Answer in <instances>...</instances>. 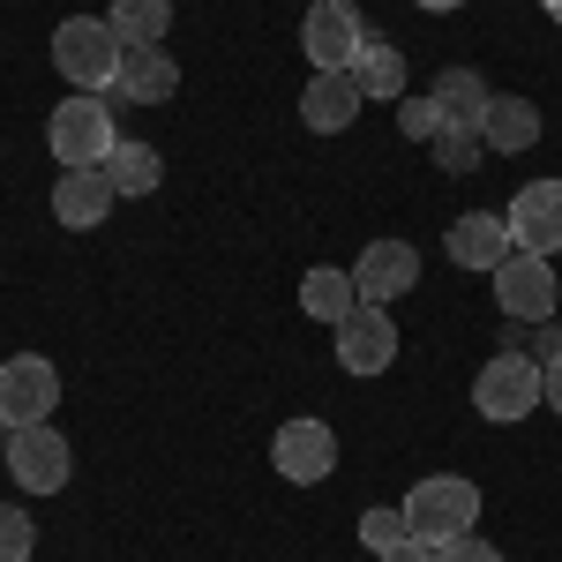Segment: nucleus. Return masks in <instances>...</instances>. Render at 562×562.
Here are the masks:
<instances>
[{"instance_id": "1", "label": "nucleus", "mask_w": 562, "mask_h": 562, "mask_svg": "<svg viewBox=\"0 0 562 562\" xmlns=\"http://www.w3.org/2000/svg\"><path fill=\"white\" fill-rule=\"evenodd\" d=\"M121 53H128V45L113 38L105 15H68V23L53 31V68H60L68 90H113L121 83Z\"/></svg>"}, {"instance_id": "2", "label": "nucleus", "mask_w": 562, "mask_h": 562, "mask_svg": "<svg viewBox=\"0 0 562 562\" xmlns=\"http://www.w3.org/2000/svg\"><path fill=\"white\" fill-rule=\"evenodd\" d=\"M113 98H98V90H68V105H53V121H45V150L60 158V173L68 166H105L113 158Z\"/></svg>"}, {"instance_id": "3", "label": "nucleus", "mask_w": 562, "mask_h": 562, "mask_svg": "<svg viewBox=\"0 0 562 562\" xmlns=\"http://www.w3.org/2000/svg\"><path fill=\"white\" fill-rule=\"evenodd\" d=\"M397 510H405V532H413V540L442 548V540L473 532V518H480V487H473V480H458V473H435V480H420V487H413Z\"/></svg>"}, {"instance_id": "4", "label": "nucleus", "mask_w": 562, "mask_h": 562, "mask_svg": "<svg viewBox=\"0 0 562 562\" xmlns=\"http://www.w3.org/2000/svg\"><path fill=\"white\" fill-rule=\"evenodd\" d=\"M540 383H548V368H540L532 352H495V360L473 375V413L510 428V420H525V413H540Z\"/></svg>"}, {"instance_id": "5", "label": "nucleus", "mask_w": 562, "mask_h": 562, "mask_svg": "<svg viewBox=\"0 0 562 562\" xmlns=\"http://www.w3.org/2000/svg\"><path fill=\"white\" fill-rule=\"evenodd\" d=\"M0 458H8V473H15L23 495H60L68 473H76V450H68V435L53 428V420H38V428H8Z\"/></svg>"}, {"instance_id": "6", "label": "nucleus", "mask_w": 562, "mask_h": 562, "mask_svg": "<svg viewBox=\"0 0 562 562\" xmlns=\"http://www.w3.org/2000/svg\"><path fill=\"white\" fill-rule=\"evenodd\" d=\"M487 278H495V307H503L510 323H548V315L562 307V285H555V262H548V256L510 248Z\"/></svg>"}, {"instance_id": "7", "label": "nucleus", "mask_w": 562, "mask_h": 562, "mask_svg": "<svg viewBox=\"0 0 562 562\" xmlns=\"http://www.w3.org/2000/svg\"><path fill=\"white\" fill-rule=\"evenodd\" d=\"M53 405H60V368L45 352L0 360V420L8 428H38V420H53Z\"/></svg>"}, {"instance_id": "8", "label": "nucleus", "mask_w": 562, "mask_h": 562, "mask_svg": "<svg viewBox=\"0 0 562 562\" xmlns=\"http://www.w3.org/2000/svg\"><path fill=\"white\" fill-rule=\"evenodd\" d=\"M270 465L293 480V487H323V480L338 473V435H330V420H315V413L285 420V428L270 435Z\"/></svg>"}, {"instance_id": "9", "label": "nucleus", "mask_w": 562, "mask_h": 562, "mask_svg": "<svg viewBox=\"0 0 562 562\" xmlns=\"http://www.w3.org/2000/svg\"><path fill=\"white\" fill-rule=\"evenodd\" d=\"M360 45H368V23H360V8L352 0H315L301 23V53L315 68H352L360 60Z\"/></svg>"}, {"instance_id": "10", "label": "nucleus", "mask_w": 562, "mask_h": 562, "mask_svg": "<svg viewBox=\"0 0 562 562\" xmlns=\"http://www.w3.org/2000/svg\"><path fill=\"white\" fill-rule=\"evenodd\" d=\"M503 217H510V240H518L525 256L555 262V248H562V180H525Z\"/></svg>"}, {"instance_id": "11", "label": "nucleus", "mask_w": 562, "mask_h": 562, "mask_svg": "<svg viewBox=\"0 0 562 562\" xmlns=\"http://www.w3.org/2000/svg\"><path fill=\"white\" fill-rule=\"evenodd\" d=\"M352 285H360L368 307H390L397 293L420 285V248H413V240H368L360 262H352Z\"/></svg>"}, {"instance_id": "12", "label": "nucleus", "mask_w": 562, "mask_h": 562, "mask_svg": "<svg viewBox=\"0 0 562 562\" xmlns=\"http://www.w3.org/2000/svg\"><path fill=\"white\" fill-rule=\"evenodd\" d=\"M390 360H397V323H390V307H352L346 323H338V368L346 375H383Z\"/></svg>"}, {"instance_id": "13", "label": "nucleus", "mask_w": 562, "mask_h": 562, "mask_svg": "<svg viewBox=\"0 0 562 562\" xmlns=\"http://www.w3.org/2000/svg\"><path fill=\"white\" fill-rule=\"evenodd\" d=\"M360 105H368V90L352 83V68H315V83L301 90V121L315 135H346L360 121Z\"/></svg>"}, {"instance_id": "14", "label": "nucleus", "mask_w": 562, "mask_h": 562, "mask_svg": "<svg viewBox=\"0 0 562 562\" xmlns=\"http://www.w3.org/2000/svg\"><path fill=\"white\" fill-rule=\"evenodd\" d=\"M510 248H518V240H510V217L503 211H465L442 233V256L458 262V270H495Z\"/></svg>"}, {"instance_id": "15", "label": "nucleus", "mask_w": 562, "mask_h": 562, "mask_svg": "<svg viewBox=\"0 0 562 562\" xmlns=\"http://www.w3.org/2000/svg\"><path fill=\"white\" fill-rule=\"evenodd\" d=\"M180 90V60L166 45H128L121 53V83H113V105H166Z\"/></svg>"}, {"instance_id": "16", "label": "nucleus", "mask_w": 562, "mask_h": 562, "mask_svg": "<svg viewBox=\"0 0 562 562\" xmlns=\"http://www.w3.org/2000/svg\"><path fill=\"white\" fill-rule=\"evenodd\" d=\"M121 195H113V180H105V166H68V173L53 180V217L68 225V233H90V225H105V211H113Z\"/></svg>"}, {"instance_id": "17", "label": "nucleus", "mask_w": 562, "mask_h": 562, "mask_svg": "<svg viewBox=\"0 0 562 562\" xmlns=\"http://www.w3.org/2000/svg\"><path fill=\"white\" fill-rule=\"evenodd\" d=\"M428 98L442 105V128H480V121H487V98H495V90H487V76H480V68H442Z\"/></svg>"}, {"instance_id": "18", "label": "nucleus", "mask_w": 562, "mask_h": 562, "mask_svg": "<svg viewBox=\"0 0 562 562\" xmlns=\"http://www.w3.org/2000/svg\"><path fill=\"white\" fill-rule=\"evenodd\" d=\"M480 135H487V150H503V158H510V150H532V143H540V105H532V98H503V90H495V98H487Z\"/></svg>"}, {"instance_id": "19", "label": "nucleus", "mask_w": 562, "mask_h": 562, "mask_svg": "<svg viewBox=\"0 0 562 562\" xmlns=\"http://www.w3.org/2000/svg\"><path fill=\"white\" fill-rule=\"evenodd\" d=\"M301 307L315 315V323H330V330H338L352 307H360V285H352V270H330V262H315V270L301 278Z\"/></svg>"}, {"instance_id": "20", "label": "nucleus", "mask_w": 562, "mask_h": 562, "mask_svg": "<svg viewBox=\"0 0 562 562\" xmlns=\"http://www.w3.org/2000/svg\"><path fill=\"white\" fill-rule=\"evenodd\" d=\"M352 83L368 90V98H383V105H397V98H405V53H397L390 38H375V31H368L360 60H352Z\"/></svg>"}, {"instance_id": "21", "label": "nucleus", "mask_w": 562, "mask_h": 562, "mask_svg": "<svg viewBox=\"0 0 562 562\" xmlns=\"http://www.w3.org/2000/svg\"><path fill=\"white\" fill-rule=\"evenodd\" d=\"M113 38L121 45H166V31H173V0H113Z\"/></svg>"}, {"instance_id": "22", "label": "nucleus", "mask_w": 562, "mask_h": 562, "mask_svg": "<svg viewBox=\"0 0 562 562\" xmlns=\"http://www.w3.org/2000/svg\"><path fill=\"white\" fill-rule=\"evenodd\" d=\"M105 180H113V195H150V188L166 180V158H158L150 143H113V158H105Z\"/></svg>"}, {"instance_id": "23", "label": "nucleus", "mask_w": 562, "mask_h": 562, "mask_svg": "<svg viewBox=\"0 0 562 562\" xmlns=\"http://www.w3.org/2000/svg\"><path fill=\"white\" fill-rule=\"evenodd\" d=\"M480 158H487V135L480 128H442L435 135V166H442V173H480Z\"/></svg>"}, {"instance_id": "24", "label": "nucleus", "mask_w": 562, "mask_h": 562, "mask_svg": "<svg viewBox=\"0 0 562 562\" xmlns=\"http://www.w3.org/2000/svg\"><path fill=\"white\" fill-rule=\"evenodd\" d=\"M31 548H38L31 510H23V503H0V562H31Z\"/></svg>"}, {"instance_id": "25", "label": "nucleus", "mask_w": 562, "mask_h": 562, "mask_svg": "<svg viewBox=\"0 0 562 562\" xmlns=\"http://www.w3.org/2000/svg\"><path fill=\"white\" fill-rule=\"evenodd\" d=\"M397 128L413 135V143H435L442 135V105L435 98H397Z\"/></svg>"}, {"instance_id": "26", "label": "nucleus", "mask_w": 562, "mask_h": 562, "mask_svg": "<svg viewBox=\"0 0 562 562\" xmlns=\"http://www.w3.org/2000/svg\"><path fill=\"white\" fill-rule=\"evenodd\" d=\"M360 540L383 555V548H397L405 540V510H360Z\"/></svg>"}, {"instance_id": "27", "label": "nucleus", "mask_w": 562, "mask_h": 562, "mask_svg": "<svg viewBox=\"0 0 562 562\" xmlns=\"http://www.w3.org/2000/svg\"><path fill=\"white\" fill-rule=\"evenodd\" d=\"M435 562H503V548H495V540H480V532H458V540H442V548H435Z\"/></svg>"}, {"instance_id": "28", "label": "nucleus", "mask_w": 562, "mask_h": 562, "mask_svg": "<svg viewBox=\"0 0 562 562\" xmlns=\"http://www.w3.org/2000/svg\"><path fill=\"white\" fill-rule=\"evenodd\" d=\"M518 352H532L540 368H548V360H562V330H555V315H548V323H532V338H525Z\"/></svg>"}, {"instance_id": "29", "label": "nucleus", "mask_w": 562, "mask_h": 562, "mask_svg": "<svg viewBox=\"0 0 562 562\" xmlns=\"http://www.w3.org/2000/svg\"><path fill=\"white\" fill-rule=\"evenodd\" d=\"M375 562H435V548H428V540H413V532H405V540H397V548H383Z\"/></svg>"}, {"instance_id": "30", "label": "nucleus", "mask_w": 562, "mask_h": 562, "mask_svg": "<svg viewBox=\"0 0 562 562\" xmlns=\"http://www.w3.org/2000/svg\"><path fill=\"white\" fill-rule=\"evenodd\" d=\"M540 405H548V413H562V360H548V383H540Z\"/></svg>"}, {"instance_id": "31", "label": "nucleus", "mask_w": 562, "mask_h": 562, "mask_svg": "<svg viewBox=\"0 0 562 562\" xmlns=\"http://www.w3.org/2000/svg\"><path fill=\"white\" fill-rule=\"evenodd\" d=\"M413 8H428V15H450V8H465V0H413Z\"/></svg>"}, {"instance_id": "32", "label": "nucleus", "mask_w": 562, "mask_h": 562, "mask_svg": "<svg viewBox=\"0 0 562 562\" xmlns=\"http://www.w3.org/2000/svg\"><path fill=\"white\" fill-rule=\"evenodd\" d=\"M0 442H8V420H0Z\"/></svg>"}]
</instances>
